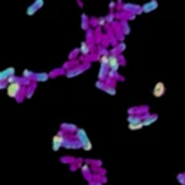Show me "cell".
<instances>
[{
  "mask_svg": "<svg viewBox=\"0 0 185 185\" xmlns=\"http://www.w3.org/2000/svg\"><path fill=\"white\" fill-rule=\"evenodd\" d=\"M26 90L28 88H25L22 84H10L9 87H7V95L9 97H12V99H14V100H18L20 97V94H23V93H26Z\"/></svg>",
  "mask_w": 185,
  "mask_h": 185,
  "instance_id": "cell-1",
  "label": "cell"
},
{
  "mask_svg": "<svg viewBox=\"0 0 185 185\" xmlns=\"http://www.w3.org/2000/svg\"><path fill=\"white\" fill-rule=\"evenodd\" d=\"M88 68H90V64H88V62H84V64H81V65L74 66V68H72V70H70V71H66L65 72V77H66V78H74V77H78L80 74L86 72Z\"/></svg>",
  "mask_w": 185,
  "mask_h": 185,
  "instance_id": "cell-2",
  "label": "cell"
},
{
  "mask_svg": "<svg viewBox=\"0 0 185 185\" xmlns=\"http://www.w3.org/2000/svg\"><path fill=\"white\" fill-rule=\"evenodd\" d=\"M62 147H65L68 151H71V149H81V143L75 139V136H66Z\"/></svg>",
  "mask_w": 185,
  "mask_h": 185,
  "instance_id": "cell-3",
  "label": "cell"
},
{
  "mask_svg": "<svg viewBox=\"0 0 185 185\" xmlns=\"http://www.w3.org/2000/svg\"><path fill=\"white\" fill-rule=\"evenodd\" d=\"M78 126H77L75 123H66V122H62L61 124H59V130H62L64 133H66V135H75L77 130H78Z\"/></svg>",
  "mask_w": 185,
  "mask_h": 185,
  "instance_id": "cell-4",
  "label": "cell"
},
{
  "mask_svg": "<svg viewBox=\"0 0 185 185\" xmlns=\"http://www.w3.org/2000/svg\"><path fill=\"white\" fill-rule=\"evenodd\" d=\"M74 136H75V139L81 143V149H82V146H86L87 143L91 142L90 139H88V135H87V132L84 130V129H81V127L77 130V133L74 135Z\"/></svg>",
  "mask_w": 185,
  "mask_h": 185,
  "instance_id": "cell-5",
  "label": "cell"
},
{
  "mask_svg": "<svg viewBox=\"0 0 185 185\" xmlns=\"http://www.w3.org/2000/svg\"><path fill=\"white\" fill-rule=\"evenodd\" d=\"M93 43H88L87 41H82V42L80 43V52H81V57H80V59L78 61H84V58L88 55V54L93 51Z\"/></svg>",
  "mask_w": 185,
  "mask_h": 185,
  "instance_id": "cell-6",
  "label": "cell"
},
{
  "mask_svg": "<svg viewBox=\"0 0 185 185\" xmlns=\"http://www.w3.org/2000/svg\"><path fill=\"white\" fill-rule=\"evenodd\" d=\"M152 93H153V97H156V99H161L162 95H165V93H166V86L163 84V82H162V81H158L156 84L153 86Z\"/></svg>",
  "mask_w": 185,
  "mask_h": 185,
  "instance_id": "cell-7",
  "label": "cell"
},
{
  "mask_svg": "<svg viewBox=\"0 0 185 185\" xmlns=\"http://www.w3.org/2000/svg\"><path fill=\"white\" fill-rule=\"evenodd\" d=\"M13 75H16V70H14V66L6 68V70H3V71L0 72V82H7V80Z\"/></svg>",
  "mask_w": 185,
  "mask_h": 185,
  "instance_id": "cell-8",
  "label": "cell"
},
{
  "mask_svg": "<svg viewBox=\"0 0 185 185\" xmlns=\"http://www.w3.org/2000/svg\"><path fill=\"white\" fill-rule=\"evenodd\" d=\"M41 7H43V0H35L32 5L26 9V14H28V16H33Z\"/></svg>",
  "mask_w": 185,
  "mask_h": 185,
  "instance_id": "cell-9",
  "label": "cell"
},
{
  "mask_svg": "<svg viewBox=\"0 0 185 185\" xmlns=\"http://www.w3.org/2000/svg\"><path fill=\"white\" fill-rule=\"evenodd\" d=\"M109 61H110V71L119 72V68L122 66V65H120L119 57H116V55H110V57H109Z\"/></svg>",
  "mask_w": 185,
  "mask_h": 185,
  "instance_id": "cell-10",
  "label": "cell"
},
{
  "mask_svg": "<svg viewBox=\"0 0 185 185\" xmlns=\"http://www.w3.org/2000/svg\"><path fill=\"white\" fill-rule=\"evenodd\" d=\"M158 6H159V3H158L156 0H151V2H147V3H145L142 6V10H143V13H151V12L158 9Z\"/></svg>",
  "mask_w": 185,
  "mask_h": 185,
  "instance_id": "cell-11",
  "label": "cell"
},
{
  "mask_svg": "<svg viewBox=\"0 0 185 185\" xmlns=\"http://www.w3.org/2000/svg\"><path fill=\"white\" fill-rule=\"evenodd\" d=\"M51 78V74L49 72H35V77H33V82H46L48 80Z\"/></svg>",
  "mask_w": 185,
  "mask_h": 185,
  "instance_id": "cell-12",
  "label": "cell"
},
{
  "mask_svg": "<svg viewBox=\"0 0 185 185\" xmlns=\"http://www.w3.org/2000/svg\"><path fill=\"white\" fill-rule=\"evenodd\" d=\"M91 28V25H90V18H88V16H87L86 13H82L81 14V29H82V30H88V29Z\"/></svg>",
  "mask_w": 185,
  "mask_h": 185,
  "instance_id": "cell-13",
  "label": "cell"
},
{
  "mask_svg": "<svg viewBox=\"0 0 185 185\" xmlns=\"http://www.w3.org/2000/svg\"><path fill=\"white\" fill-rule=\"evenodd\" d=\"M120 29H122V32H123L124 36H127V35H130V32H132V29H130V25H129V20H122L120 22Z\"/></svg>",
  "mask_w": 185,
  "mask_h": 185,
  "instance_id": "cell-14",
  "label": "cell"
},
{
  "mask_svg": "<svg viewBox=\"0 0 185 185\" xmlns=\"http://www.w3.org/2000/svg\"><path fill=\"white\" fill-rule=\"evenodd\" d=\"M139 123H143V117L142 116H127V124H139Z\"/></svg>",
  "mask_w": 185,
  "mask_h": 185,
  "instance_id": "cell-15",
  "label": "cell"
},
{
  "mask_svg": "<svg viewBox=\"0 0 185 185\" xmlns=\"http://www.w3.org/2000/svg\"><path fill=\"white\" fill-rule=\"evenodd\" d=\"M81 172H82V174H84V176H86L87 179L90 181H94L93 179V175H91V169H90V166L88 165H82V168H81Z\"/></svg>",
  "mask_w": 185,
  "mask_h": 185,
  "instance_id": "cell-16",
  "label": "cell"
},
{
  "mask_svg": "<svg viewBox=\"0 0 185 185\" xmlns=\"http://www.w3.org/2000/svg\"><path fill=\"white\" fill-rule=\"evenodd\" d=\"M97 54H99L100 57H110V55H111V52H110L106 46H103V45H100V46L97 48Z\"/></svg>",
  "mask_w": 185,
  "mask_h": 185,
  "instance_id": "cell-17",
  "label": "cell"
},
{
  "mask_svg": "<svg viewBox=\"0 0 185 185\" xmlns=\"http://www.w3.org/2000/svg\"><path fill=\"white\" fill-rule=\"evenodd\" d=\"M86 35H87V36H86V41H87V42H88V43H93V42H91V41H94V35H95V30H94V29H88V30H87V32H86Z\"/></svg>",
  "mask_w": 185,
  "mask_h": 185,
  "instance_id": "cell-18",
  "label": "cell"
},
{
  "mask_svg": "<svg viewBox=\"0 0 185 185\" xmlns=\"http://www.w3.org/2000/svg\"><path fill=\"white\" fill-rule=\"evenodd\" d=\"M156 120H158V114H156V113H152V114H151V117H149V119L143 122V124H145V127H146V126H151L152 123H155Z\"/></svg>",
  "mask_w": 185,
  "mask_h": 185,
  "instance_id": "cell-19",
  "label": "cell"
},
{
  "mask_svg": "<svg viewBox=\"0 0 185 185\" xmlns=\"http://www.w3.org/2000/svg\"><path fill=\"white\" fill-rule=\"evenodd\" d=\"M65 70H64V68H55V70H54V71H51L49 72V74H51V78H52V77H57V75H62V74H64V75H65Z\"/></svg>",
  "mask_w": 185,
  "mask_h": 185,
  "instance_id": "cell-20",
  "label": "cell"
},
{
  "mask_svg": "<svg viewBox=\"0 0 185 185\" xmlns=\"http://www.w3.org/2000/svg\"><path fill=\"white\" fill-rule=\"evenodd\" d=\"M107 78H111V80H120V81H124V77H122L119 74V72H113V71H110L109 72V77H107Z\"/></svg>",
  "mask_w": 185,
  "mask_h": 185,
  "instance_id": "cell-21",
  "label": "cell"
},
{
  "mask_svg": "<svg viewBox=\"0 0 185 185\" xmlns=\"http://www.w3.org/2000/svg\"><path fill=\"white\" fill-rule=\"evenodd\" d=\"M61 162H64V163H70V165H75L77 158H71V156H62V158H61Z\"/></svg>",
  "mask_w": 185,
  "mask_h": 185,
  "instance_id": "cell-22",
  "label": "cell"
},
{
  "mask_svg": "<svg viewBox=\"0 0 185 185\" xmlns=\"http://www.w3.org/2000/svg\"><path fill=\"white\" fill-rule=\"evenodd\" d=\"M80 54V48H77V49H74V51H71V52L68 54V61H77L75 58L77 55Z\"/></svg>",
  "mask_w": 185,
  "mask_h": 185,
  "instance_id": "cell-23",
  "label": "cell"
},
{
  "mask_svg": "<svg viewBox=\"0 0 185 185\" xmlns=\"http://www.w3.org/2000/svg\"><path fill=\"white\" fill-rule=\"evenodd\" d=\"M35 90H36V82H33V86H30L28 90H26V99H32Z\"/></svg>",
  "mask_w": 185,
  "mask_h": 185,
  "instance_id": "cell-24",
  "label": "cell"
},
{
  "mask_svg": "<svg viewBox=\"0 0 185 185\" xmlns=\"http://www.w3.org/2000/svg\"><path fill=\"white\" fill-rule=\"evenodd\" d=\"M104 93H107V94H109V95H116V94H117V90H116V87L106 86V88H104Z\"/></svg>",
  "mask_w": 185,
  "mask_h": 185,
  "instance_id": "cell-25",
  "label": "cell"
},
{
  "mask_svg": "<svg viewBox=\"0 0 185 185\" xmlns=\"http://www.w3.org/2000/svg\"><path fill=\"white\" fill-rule=\"evenodd\" d=\"M23 78H28V80L33 81V77H35V72H32L30 70H23V74H22Z\"/></svg>",
  "mask_w": 185,
  "mask_h": 185,
  "instance_id": "cell-26",
  "label": "cell"
},
{
  "mask_svg": "<svg viewBox=\"0 0 185 185\" xmlns=\"http://www.w3.org/2000/svg\"><path fill=\"white\" fill-rule=\"evenodd\" d=\"M106 19H107V23H114V22H116V12H110V13L106 16Z\"/></svg>",
  "mask_w": 185,
  "mask_h": 185,
  "instance_id": "cell-27",
  "label": "cell"
},
{
  "mask_svg": "<svg viewBox=\"0 0 185 185\" xmlns=\"http://www.w3.org/2000/svg\"><path fill=\"white\" fill-rule=\"evenodd\" d=\"M129 130H140V129L145 127V124L143 123H139V124H127Z\"/></svg>",
  "mask_w": 185,
  "mask_h": 185,
  "instance_id": "cell-28",
  "label": "cell"
},
{
  "mask_svg": "<svg viewBox=\"0 0 185 185\" xmlns=\"http://www.w3.org/2000/svg\"><path fill=\"white\" fill-rule=\"evenodd\" d=\"M176 181H178L181 185H185V174H184V172L176 175Z\"/></svg>",
  "mask_w": 185,
  "mask_h": 185,
  "instance_id": "cell-29",
  "label": "cell"
},
{
  "mask_svg": "<svg viewBox=\"0 0 185 185\" xmlns=\"http://www.w3.org/2000/svg\"><path fill=\"white\" fill-rule=\"evenodd\" d=\"M90 25H91V29H94L99 26V18H90Z\"/></svg>",
  "mask_w": 185,
  "mask_h": 185,
  "instance_id": "cell-30",
  "label": "cell"
},
{
  "mask_svg": "<svg viewBox=\"0 0 185 185\" xmlns=\"http://www.w3.org/2000/svg\"><path fill=\"white\" fill-rule=\"evenodd\" d=\"M126 43L124 42H119V45H117V51H119V54L120 55H122V52H124V51H126Z\"/></svg>",
  "mask_w": 185,
  "mask_h": 185,
  "instance_id": "cell-31",
  "label": "cell"
},
{
  "mask_svg": "<svg viewBox=\"0 0 185 185\" xmlns=\"http://www.w3.org/2000/svg\"><path fill=\"white\" fill-rule=\"evenodd\" d=\"M106 86H107V84H106L104 81H97V82H95V87H97V88H100V90H103V91H104Z\"/></svg>",
  "mask_w": 185,
  "mask_h": 185,
  "instance_id": "cell-32",
  "label": "cell"
},
{
  "mask_svg": "<svg viewBox=\"0 0 185 185\" xmlns=\"http://www.w3.org/2000/svg\"><path fill=\"white\" fill-rule=\"evenodd\" d=\"M107 25V19H106V16L104 18H99V26H106Z\"/></svg>",
  "mask_w": 185,
  "mask_h": 185,
  "instance_id": "cell-33",
  "label": "cell"
},
{
  "mask_svg": "<svg viewBox=\"0 0 185 185\" xmlns=\"http://www.w3.org/2000/svg\"><path fill=\"white\" fill-rule=\"evenodd\" d=\"M61 147H62V145H59V143H52V151L54 152H58Z\"/></svg>",
  "mask_w": 185,
  "mask_h": 185,
  "instance_id": "cell-34",
  "label": "cell"
},
{
  "mask_svg": "<svg viewBox=\"0 0 185 185\" xmlns=\"http://www.w3.org/2000/svg\"><path fill=\"white\" fill-rule=\"evenodd\" d=\"M114 7H116V2H110V3H109L110 12H114Z\"/></svg>",
  "mask_w": 185,
  "mask_h": 185,
  "instance_id": "cell-35",
  "label": "cell"
},
{
  "mask_svg": "<svg viewBox=\"0 0 185 185\" xmlns=\"http://www.w3.org/2000/svg\"><path fill=\"white\" fill-rule=\"evenodd\" d=\"M117 41H119V42H123V41H124V35H123V32H120L119 35H117Z\"/></svg>",
  "mask_w": 185,
  "mask_h": 185,
  "instance_id": "cell-36",
  "label": "cell"
},
{
  "mask_svg": "<svg viewBox=\"0 0 185 185\" xmlns=\"http://www.w3.org/2000/svg\"><path fill=\"white\" fill-rule=\"evenodd\" d=\"M88 185H104L101 181H91V182H88Z\"/></svg>",
  "mask_w": 185,
  "mask_h": 185,
  "instance_id": "cell-37",
  "label": "cell"
},
{
  "mask_svg": "<svg viewBox=\"0 0 185 185\" xmlns=\"http://www.w3.org/2000/svg\"><path fill=\"white\" fill-rule=\"evenodd\" d=\"M119 59H120V65H126V59H124L123 55H119Z\"/></svg>",
  "mask_w": 185,
  "mask_h": 185,
  "instance_id": "cell-38",
  "label": "cell"
},
{
  "mask_svg": "<svg viewBox=\"0 0 185 185\" xmlns=\"http://www.w3.org/2000/svg\"><path fill=\"white\" fill-rule=\"evenodd\" d=\"M7 87H9V84H7V82H0V88H2V90H7Z\"/></svg>",
  "mask_w": 185,
  "mask_h": 185,
  "instance_id": "cell-39",
  "label": "cell"
},
{
  "mask_svg": "<svg viewBox=\"0 0 185 185\" xmlns=\"http://www.w3.org/2000/svg\"><path fill=\"white\" fill-rule=\"evenodd\" d=\"M77 5L80 6V7H82V6H84V5H82V2H80V0H78V2H77Z\"/></svg>",
  "mask_w": 185,
  "mask_h": 185,
  "instance_id": "cell-40",
  "label": "cell"
}]
</instances>
